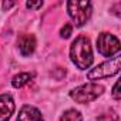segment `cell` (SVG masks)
I'll list each match as a JSON object with an SVG mask.
<instances>
[{"label": "cell", "mask_w": 121, "mask_h": 121, "mask_svg": "<svg viewBox=\"0 0 121 121\" xmlns=\"http://www.w3.org/2000/svg\"><path fill=\"white\" fill-rule=\"evenodd\" d=\"M34 77V73H19L13 77L12 80V86L14 88H22L23 86H26L27 83H30Z\"/></svg>", "instance_id": "9c48e42d"}, {"label": "cell", "mask_w": 121, "mask_h": 121, "mask_svg": "<svg viewBox=\"0 0 121 121\" xmlns=\"http://www.w3.org/2000/svg\"><path fill=\"white\" fill-rule=\"evenodd\" d=\"M120 40L110 34V33H101L97 39V50L104 57H112L117 56L120 51Z\"/></svg>", "instance_id": "5b68a950"}, {"label": "cell", "mask_w": 121, "mask_h": 121, "mask_svg": "<svg viewBox=\"0 0 121 121\" xmlns=\"http://www.w3.org/2000/svg\"><path fill=\"white\" fill-rule=\"evenodd\" d=\"M19 50L22 53V56L27 57L30 54L34 53L36 50V39L33 34H23L19 40Z\"/></svg>", "instance_id": "ba28073f"}, {"label": "cell", "mask_w": 121, "mask_h": 121, "mask_svg": "<svg viewBox=\"0 0 121 121\" xmlns=\"http://www.w3.org/2000/svg\"><path fill=\"white\" fill-rule=\"evenodd\" d=\"M118 87H120V81H117V83L114 84V87H112V97H114V100H117V101L121 98V94H120Z\"/></svg>", "instance_id": "4fadbf2b"}, {"label": "cell", "mask_w": 121, "mask_h": 121, "mask_svg": "<svg viewBox=\"0 0 121 121\" xmlns=\"http://www.w3.org/2000/svg\"><path fill=\"white\" fill-rule=\"evenodd\" d=\"M70 58L80 70H87L93 63V48L91 43L86 36L77 37L70 47Z\"/></svg>", "instance_id": "6da1fadb"}, {"label": "cell", "mask_w": 121, "mask_h": 121, "mask_svg": "<svg viewBox=\"0 0 121 121\" xmlns=\"http://www.w3.org/2000/svg\"><path fill=\"white\" fill-rule=\"evenodd\" d=\"M41 6H43V2H27L26 3V7L27 9H34V10L36 9H40Z\"/></svg>", "instance_id": "5bb4252c"}, {"label": "cell", "mask_w": 121, "mask_h": 121, "mask_svg": "<svg viewBox=\"0 0 121 121\" xmlns=\"http://www.w3.org/2000/svg\"><path fill=\"white\" fill-rule=\"evenodd\" d=\"M71 33H73V26L69 24V23H66V24L61 27V30H60V36H61L63 39H69V37L71 36Z\"/></svg>", "instance_id": "7c38bea8"}, {"label": "cell", "mask_w": 121, "mask_h": 121, "mask_svg": "<svg viewBox=\"0 0 121 121\" xmlns=\"http://www.w3.org/2000/svg\"><path fill=\"white\" fill-rule=\"evenodd\" d=\"M14 108V100L10 94H0V121H9Z\"/></svg>", "instance_id": "8992f818"}, {"label": "cell", "mask_w": 121, "mask_h": 121, "mask_svg": "<svg viewBox=\"0 0 121 121\" xmlns=\"http://www.w3.org/2000/svg\"><path fill=\"white\" fill-rule=\"evenodd\" d=\"M97 120H98V121H118V115L111 110L110 112L103 114V115H101V117H98Z\"/></svg>", "instance_id": "8fae6325"}, {"label": "cell", "mask_w": 121, "mask_h": 121, "mask_svg": "<svg viewBox=\"0 0 121 121\" xmlns=\"http://www.w3.org/2000/svg\"><path fill=\"white\" fill-rule=\"evenodd\" d=\"M60 121H83V115H81L80 111H77L74 108H70L61 115Z\"/></svg>", "instance_id": "30bf717a"}, {"label": "cell", "mask_w": 121, "mask_h": 121, "mask_svg": "<svg viewBox=\"0 0 121 121\" xmlns=\"http://www.w3.org/2000/svg\"><path fill=\"white\" fill-rule=\"evenodd\" d=\"M16 3L14 2H3V4H2V7H3V10H6V9H10L12 6H14Z\"/></svg>", "instance_id": "9a60e30c"}, {"label": "cell", "mask_w": 121, "mask_h": 121, "mask_svg": "<svg viewBox=\"0 0 121 121\" xmlns=\"http://www.w3.org/2000/svg\"><path fill=\"white\" fill-rule=\"evenodd\" d=\"M17 121H44V118L36 107L23 105L19 115H17Z\"/></svg>", "instance_id": "52a82bcc"}, {"label": "cell", "mask_w": 121, "mask_h": 121, "mask_svg": "<svg viewBox=\"0 0 121 121\" xmlns=\"http://www.w3.org/2000/svg\"><path fill=\"white\" fill-rule=\"evenodd\" d=\"M120 64H121V57L114 56L112 58L108 60V61H104V63L95 66L94 69H91L87 73V78L88 80H101V78L112 77V76L118 74Z\"/></svg>", "instance_id": "277c9868"}, {"label": "cell", "mask_w": 121, "mask_h": 121, "mask_svg": "<svg viewBox=\"0 0 121 121\" xmlns=\"http://www.w3.org/2000/svg\"><path fill=\"white\" fill-rule=\"evenodd\" d=\"M67 12L69 16L71 17L73 23L76 27H81L84 26L93 13V7L90 2H81V0H71V2L67 3Z\"/></svg>", "instance_id": "7a4b0ae2"}, {"label": "cell", "mask_w": 121, "mask_h": 121, "mask_svg": "<svg viewBox=\"0 0 121 121\" xmlns=\"http://www.w3.org/2000/svg\"><path fill=\"white\" fill-rule=\"evenodd\" d=\"M104 93V87L101 84H97V83H87V84H83L74 90L70 91V97L76 101V103H80V104H86V103H90V101H94L95 98H98L101 94Z\"/></svg>", "instance_id": "3957f363"}]
</instances>
